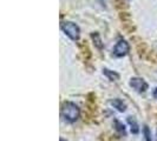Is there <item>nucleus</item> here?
Returning a JSON list of instances; mask_svg holds the SVG:
<instances>
[{"instance_id":"nucleus-1","label":"nucleus","mask_w":157,"mask_h":141,"mask_svg":"<svg viewBox=\"0 0 157 141\" xmlns=\"http://www.w3.org/2000/svg\"><path fill=\"white\" fill-rule=\"evenodd\" d=\"M60 114H62V118H63L66 122L73 124V122H76L79 119V117H80V110H79V107L75 102L65 101L63 105H62Z\"/></svg>"},{"instance_id":"nucleus-2","label":"nucleus","mask_w":157,"mask_h":141,"mask_svg":"<svg viewBox=\"0 0 157 141\" xmlns=\"http://www.w3.org/2000/svg\"><path fill=\"white\" fill-rule=\"evenodd\" d=\"M60 28L62 31L73 41H77L80 37V28L77 24L72 23V21H63L60 24Z\"/></svg>"},{"instance_id":"nucleus-3","label":"nucleus","mask_w":157,"mask_h":141,"mask_svg":"<svg viewBox=\"0 0 157 141\" xmlns=\"http://www.w3.org/2000/svg\"><path fill=\"white\" fill-rule=\"evenodd\" d=\"M129 49H130L129 44L124 39H121L118 40V42L115 45L112 52H113V55L116 58H122V56H125L129 53Z\"/></svg>"},{"instance_id":"nucleus-4","label":"nucleus","mask_w":157,"mask_h":141,"mask_svg":"<svg viewBox=\"0 0 157 141\" xmlns=\"http://www.w3.org/2000/svg\"><path fill=\"white\" fill-rule=\"evenodd\" d=\"M129 85L132 87L136 92H138V93H144L148 89V87H149L144 79L138 78V77H135V78L130 79Z\"/></svg>"},{"instance_id":"nucleus-5","label":"nucleus","mask_w":157,"mask_h":141,"mask_svg":"<svg viewBox=\"0 0 157 141\" xmlns=\"http://www.w3.org/2000/svg\"><path fill=\"white\" fill-rule=\"evenodd\" d=\"M110 105L113 108H116L118 112H124L126 110L125 102L123 101V100H121V99H113V100H111Z\"/></svg>"},{"instance_id":"nucleus-6","label":"nucleus","mask_w":157,"mask_h":141,"mask_svg":"<svg viewBox=\"0 0 157 141\" xmlns=\"http://www.w3.org/2000/svg\"><path fill=\"white\" fill-rule=\"evenodd\" d=\"M103 74L109 79L110 81H117L118 79H119V74H118L117 72L110 70H108V68H104V70H103Z\"/></svg>"},{"instance_id":"nucleus-7","label":"nucleus","mask_w":157,"mask_h":141,"mask_svg":"<svg viewBox=\"0 0 157 141\" xmlns=\"http://www.w3.org/2000/svg\"><path fill=\"white\" fill-rule=\"evenodd\" d=\"M91 39L94 40V46L97 47L98 49H102L103 47H104V44H103L102 39H101V35H99V33H97V32H94V33H91Z\"/></svg>"},{"instance_id":"nucleus-8","label":"nucleus","mask_w":157,"mask_h":141,"mask_svg":"<svg viewBox=\"0 0 157 141\" xmlns=\"http://www.w3.org/2000/svg\"><path fill=\"white\" fill-rule=\"evenodd\" d=\"M128 124H129L130 128H131V133L132 134H137L140 132V127H138V124H137V121H136L135 118L132 117L128 118Z\"/></svg>"},{"instance_id":"nucleus-9","label":"nucleus","mask_w":157,"mask_h":141,"mask_svg":"<svg viewBox=\"0 0 157 141\" xmlns=\"http://www.w3.org/2000/svg\"><path fill=\"white\" fill-rule=\"evenodd\" d=\"M115 125H116V129H117V132L119 134H122V135H124L125 136L126 135V132H125V126L123 125L121 121H118V120H116L115 121Z\"/></svg>"},{"instance_id":"nucleus-10","label":"nucleus","mask_w":157,"mask_h":141,"mask_svg":"<svg viewBox=\"0 0 157 141\" xmlns=\"http://www.w3.org/2000/svg\"><path fill=\"white\" fill-rule=\"evenodd\" d=\"M143 132H144V135H145V141H152L151 140V136H150V131L148 126H144Z\"/></svg>"},{"instance_id":"nucleus-11","label":"nucleus","mask_w":157,"mask_h":141,"mask_svg":"<svg viewBox=\"0 0 157 141\" xmlns=\"http://www.w3.org/2000/svg\"><path fill=\"white\" fill-rule=\"evenodd\" d=\"M152 95H154V98H155V99H157V87L155 88V89H154V92H152Z\"/></svg>"},{"instance_id":"nucleus-12","label":"nucleus","mask_w":157,"mask_h":141,"mask_svg":"<svg viewBox=\"0 0 157 141\" xmlns=\"http://www.w3.org/2000/svg\"><path fill=\"white\" fill-rule=\"evenodd\" d=\"M60 141H66V140H64V139H60Z\"/></svg>"},{"instance_id":"nucleus-13","label":"nucleus","mask_w":157,"mask_h":141,"mask_svg":"<svg viewBox=\"0 0 157 141\" xmlns=\"http://www.w3.org/2000/svg\"><path fill=\"white\" fill-rule=\"evenodd\" d=\"M156 138H157V134H156Z\"/></svg>"}]
</instances>
